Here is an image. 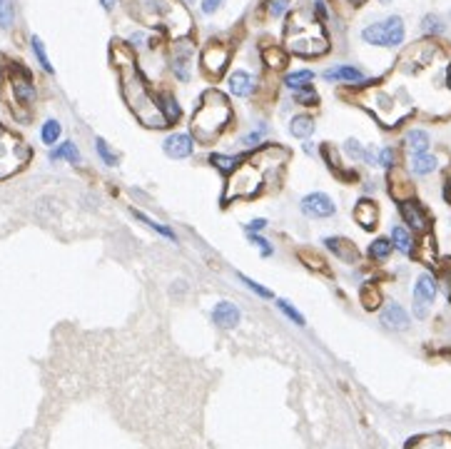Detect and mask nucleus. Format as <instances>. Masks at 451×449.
Here are the masks:
<instances>
[{"label": "nucleus", "instance_id": "a211bd4d", "mask_svg": "<svg viewBox=\"0 0 451 449\" xmlns=\"http://www.w3.org/2000/svg\"><path fill=\"white\" fill-rule=\"evenodd\" d=\"M158 105H160V112H162V118H164V123H167V125L178 123L180 115H182V110H180V105L175 103V97H172L170 93H164V95H160Z\"/></svg>", "mask_w": 451, "mask_h": 449}, {"label": "nucleus", "instance_id": "2f4dec72", "mask_svg": "<svg viewBox=\"0 0 451 449\" xmlns=\"http://www.w3.org/2000/svg\"><path fill=\"white\" fill-rule=\"evenodd\" d=\"M135 217H137L140 222H145L147 228L155 230V232H160L162 237H167V240H172V242H178V237H175V232H172L170 228H164V225H160V222H155L152 217H147V215H143V213H135Z\"/></svg>", "mask_w": 451, "mask_h": 449}, {"label": "nucleus", "instance_id": "c9c22d12", "mask_svg": "<svg viewBox=\"0 0 451 449\" xmlns=\"http://www.w3.org/2000/svg\"><path fill=\"white\" fill-rule=\"evenodd\" d=\"M33 50H35V58L40 60L42 70H48V73H53V65H50L48 56H45V48H42V40L38 38V35H33Z\"/></svg>", "mask_w": 451, "mask_h": 449}, {"label": "nucleus", "instance_id": "4468645a", "mask_svg": "<svg viewBox=\"0 0 451 449\" xmlns=\"http://www.w3.org/2000/svg\"><path fill=\"white\" fill-rule=\"evenodd\" d=\"M324 245H327V250H332L342 263L354 265L356 260H359V250L354 247V242L352 240H344V237H327Z\"/></svg>", "mask_w": 451, "mask_h": 449}, {"label": "nucleus", "instance_id": "4be33fe9", "mask_svg": "<svg viewBox=\"0 0 451 449\" xmlns=\"http://www.w3.org/2000/svg\"><path fill=\"white\" fill-rule=\"evenodd\" d=\"M391 247H397L399 252H411L414 250V237L406 228L391 230Z\"/></svg>", "mask_w": 451, "mask_h": 449}, {"label": "nucleus", "instance_id": "de8ad7c7", "mask_svg": "<svg viewBox=\"0 0 451 449\" xmlns=\"http://www.w3.org/2000/svg\"><path fill=\"white\" fill-rule=\"evenodd\" d=\"M115 3H117V0H100V5H103L105 10H112V8H115Z\"/></svg>", "mask_w": 451, "mask_h": 449}, {"label": "nucleus", "instance_id": "ddd939ff", "mask_svg": "<svg viewBox=\"0 0 451 449\" xmlns=\"http://www.w3.org/2000/svg\"><path fill=\"white\" fill-rule=\"evenodd\" d=\"M354 220L359 222L364 230H374L376 222H379V205H376L374 200L362 197V200L356 202V208H354Z\"/></svg>", "mask_w": 451, "mask_h": 449}, {"label": "nucleus", "instance_id": "f3484780", "mask_svg": "<svg viewBox=\"0 0 451 449\" xmlns=\"http://www.w3.org/2000/svg\"><path fill=\"white\" fill-rule=\"evenodd\" d=\"M439 160L431 155V152H414L411 155V170L417 175H431L437 170Z\"/></svg>", "mask_w": 451, "mask_h": 449}, {"label": "nucleus", "instance_id": "49530a36", "mask_svg": "<svg viewBox=\"0 0 451 449\" xmlns=\"http://www.w3.org/2000/svg\"><path fill=\"white\" fill-rule=\"evenodd\" d=\"M444 195H446V200L451 202V170L449 175H446V185H444Z\"/></svg>", "mask_w": 451, "mask_h": 449}, {"label": "nucleus", "instance_id": "9b49d317", "mask_svg": "<svg viewBox=\"0 0 451 449\" xmlns=\"http://www.w3.org/2000/svg\"><path fill=\"white\" fill-rule=\"evenodd\" d=\"M399 213H402V217L406 220V225H409L411 230L426 232V228H429V220H426V213L422 210V205H419V202L404 200L402 205H399Z\"/></svg>", "mask_w": 451, "mask_h": 449}, {"label": "nucleus", "instance_id": "f03ea898", "mask_svg": "<svg viewBox=\"0 0 451 449\" xmlns=\"http://www.w3.org/2000/svg\"><path fill=\"white\" fill-rule=\"evenodd\" d=\"M112 60H115L117 70H120V83H123V95L130 105L132 115H135L145 128H164V118L160 112L158 100L150 95V88L145 85L143 73L137 70L135 60H132L130 50L125 48L123 43L112 45Z\"/></svg>", "mask_w": 451, "mask_h": 449}, {"label": "nucleus", "instance_id": "c756f323", "mask_svg": "<svg viewBox=\"0 0 451 449\" xmlns=\"http://www.w3.org/2000/svg\"><path fill=\"white\" fill-rule=\"evenodd\" d=\"M265 62L269 65V68L282 70L284 65H287V53L280 50V48H267L265 50Z\"/></svg>", "mask_w": 451, "mask_h": 449}, {"label": "nucleus", "instance_id": "6e6552de", "mask_svg": "<svg viewBox=\"0 0 451 449\" xmlns=\"http://www.w3.org/2000/svg\"><path fill=\"white\" fill-rule=\"evenodd\" d=\"M190 60H192V43L190 40L178 43L172 48V58H170L172 73L178 75V80H190Z\"/></svg>", "mask_w": 451, "mask_h": 449}, {"label": "nucleus", "instance_id": "37998d69", "mask_svg": "<svg viewBox=\"0 0 451 449\" xmlns=\"http://www.w3.org/2000/svg\"><path fill=\"white\" fill-rule=\"evenodd\" d=\"M287 3L289 0H269V13L272 15H282L287 10Z\"/></svg>", "mask_w": 451, "mask_h": 449}, {"label": "nucleus", "instance_id": "f704fd0d", "mask_svg": "<svg viewBox=\"0 0 451 449\" xmlns=\"http://www.w3.org/2000/svg\"><path fill=\"white\" fill-rule=\"evenodd\" d=\"M13 25V0H0V28Z\"/></svg>", "mask_w": 451, "mask_h": 449}, {"label": "nucleus", "instance_id": "ea45409f", "mask_svg": "<svg viewBox=\"0 0 451 449\" xmlns=\"http://www.w3.org/2000/svg\"><path fill=\"white\" fill-rule=\"evenodd\" d=\"M422 28H424L426 33H441V30H444V23L439 21L437 15H426L424 21H422Z\"/></svg>", "mask_w": 451, "mask_h": 449}, {"label": "nucleus", "instance_id": "e433bc0d", "mask_svg": "<svg viewBox=\"0 0 451 449\" xmlns=\"http://www.w3.org/2000/svg\"><path fill=\"white\" fill-rule=\"evenodd\" d=\"M294 100H297L300 105H317V103H319V95H317L312 88H302L300 93L294 95Z\"/></svg>", "mask_w": 451, "mask_h": 449}, {"label": "nucleus", "instance_id": "72a5a7b5", "mask_svg": "<svg viewBox=\"0 0 451 449\" xmlns=\"http://www.w3.org/2000/svg\"><path fill=\"white\" fill-rule=\"evenodd\" d=\"M277 307H280L282 315H287V317L292 319V322H294L297 327H304V317H302L300 312L294 310L292 302H287V300H277Z\"/></svg>", "mask_w": 451, "mask_h": 449}, {"label": "nucleus", "instance_id": "2eb2a0df", "mask_svg": "<svg viewBox=\"0 0 451 449\" xmlns=\"http://www.w3.org/2000/svg\"><path fill=\"white\" fill-rule=\"evenodd\" d=\"M254 85H257V80H254L252 73H247V70H237V73H232L230 75V80H227V88H230V93L237 97H247L254 93Z\"/></svg>", "mask_w": 451, "mask_h": 449}, {"label": "nucleus", "instance_id": "dca6fc26", "mask_svg": "<svg viewBox=\"0 0 451 449\" xmlns=\"http://www.w3.org/2000/svg\"><path fill=\"white\" fill-rule=\"evenodd\" d=\"M324 77L327 80H342V83H362L364 75H362V70H356L352 68V65H337V68H329L327 73H324Z\"/></svg>", "mask_w": 451, "mask_h": 449}, {"label": "nucleus", "instance_id": "1a4fd4ad", "mask_svg": "<svg viewBox=\"0 0 451 449\" xmlns=\"http://www.w3.org/2000/svg\"><path fill=\"white\" fill-rule=\"evenodd\" d=\"M192 150H195V140L187 132H175V135H170V138L164 140V155H170L175 160L190 158Z\"/></svg>", "mask_w": 451, "mask_h": 449}, {"label": "nucleus", "instance_id": "9d476101", "mask_svg": "<svg viewBox=\"0 0 451 449\" xmlns=\"http://www.w3.org/2000/svg\"><path fill=\"white\" fill-rule=\"evenodd\" d=\"M212 319H215V325H219L222 330H234V327L239 325L242 315H239L237 304L230 302V300H222V302H217V307L212 310Z\"/></svg>", "mask_w": 451, "mask_h": 449}, {"label": "nucleus", "instance_id": "412c9836", "mask_svg": "<svg viewBox=\"0 0 451 449\" xmlns=\"http://www.w3.org/2000/svg\"><path fill=\"white\" fill-rule=\"evenodd\" d=\"M384 28H387V43H389L391 48L394 45H402L404 40V23L399 15H391V18H387L384 21Z\"/></svg>", "mask_w": 451, "mask_h": 449}, {"label": "nucleus", "instance_id": "7ed1b4c3", "mask_svg": "<svg viewBox=\"0 0 451 449\" xmlns=\"http://www.w3.org/2000/svg\"><path fill=\"white\" fill-rule=\"evenodd\" d=\"M284 43H287V48L292 53L302 58H317L321 53H327L329 48L319 21H315L312 13L304 10V8L289 15L287 25H284Z\"/></svg>", "mask_w": 451, "mask_h": 449}, {"label": "nucleus", "instance_id": "58836bf2", "mask_svg": "<svg viewBox=\"0 0 451 449\" xmlns=\"http://www.w3.org/2000/svg\"><path fill=\"white\" fill-rule=\"evenodd\" d=\"M239 280H242V282H245L247 287H249V290H252V292H257V295H260V298H265V300H269V298H272V292L267 290V287H262L260 282H254V280H249V277H247V275H239Z\"/></svg>", "mask_w": 451, "mask_h": 449}, {"label": "nucleus", "instance_id": "423d86ee", "mask_svg": "<svg viewBox=\"0 0 451 449\" xmlns=\"http://www.w3.org/2000/svg\"><path fill=\"white\" fill-rule=\"evenodd\" d=\"M227 62H230V48H227L225 43H210L202 53V68L205 73H210L212 77H219L225 73Z\"/></svg>", "mask_w": 451, "mask_h": 449}, {"label": "nucleus", "instance_id": "aec40b11", "mask_svg": "<svg viewBox=\"0 0 451 449\" xmlns=\"http://www.w3.org/2000/svg\"><path fill=\"white\" fill-rule=\"evenodd\" d=\"M13 93L21 103H30L35 97V90H33V85H30V75L23 73V70H21V75L13 77Z\"/></svg>", "mask_w": 451, "mask_h": 449}, {"label": "nucleus", "instance_id": "4c0bfd02", "mask_svg": "<svg viewBox=\"0 0 451 449\" xmlns=\"http://www.w3.org/2000/svg\"><path fill=\"white\" fill-rule=\"evenodd\" d=\"M212 162L222 170V173H232L234 167H237L239 160L237 158H225V155H212Z\"/></svg>", "mask_w": 451, "mask_h": 449}, {"label": "nucleus", "instance_id": "5701e85b", "mask_svg": "<svg viewBox=\"0 0 451 449\" xmlns=\"http://www.w3.org/2000/svg\"><path fill=\"white\" fill-rule=\"evenodd\" d=\"M60 158H65L70 162V165H80V152H77V147H75V143H62L58 150H53L50 152V160H60Z\"/></svg>", "mask_w": 451, "mask_h": 449}, {"label": "nucleus", "instance_id": "39448f33", "mask_svg": "<svg viewBox=\"0 0 451 449\" xmlns=\"http://www.w3.org/2000/svg\"><path fill=\"white\" fill-rule=\"evenodd\" d=\"M434 300H437V280L429 272H422L417 277V284H414V315L426 317Z\"/></svg>", "mask_w": 451, "mask_h": 449}, {"label": "nucleus", "instance_id": "a878e982", "mask_svg": "<svg viewBox=\"0 0 451 449\" xmlns=\"http://www.w3.org/2000/svg\"><path fill=\"white\" fill-rule=\"evenodd\" d=\"M312 77H315L312 70H297V73H289L284 83H287V88H292V90H302L312 83Z\"/></svg>", "mask_w": 451, "mask_h": 449}, {"label": "nucleus", "instance_id": "cd10ccee", "mask_svg": "<svg viewBox=\"0 0 451 449\" xmlns=\"http://www.w3.org/2000/svg\"><path fill=\"white\" fill-rule=\"evenodd\" d=\"M95 147H97V155H100V160H103L108 167H117V165H120V158H117V152L110 150V145L105 143L103 138L95 140Z\"/></svg>", "mask_w": 451, "mask_h": 449}, {"label": "nucleus", "instance_id": "0eeeda50", "mask_svg": "<svg viewBox=\"0 0 451 449\" xmlns=\"http://www.w3.org/2000/svg\"><path fill=\"white\" fill-rule=\"evenodd\" d=\"M302 213L309 215V217H332L337 213L334 200L324 193H312L307 197H302Z\"/></svg>", "mask_w": 451, "mask_h": 449}, {"label": "nucleus", "instance_id": "09e8293b", "mask_svg": "<svg viewBox=\"0 0 451 449\" xmlns=\"http://www.w3.org/2000/svg\"><path fill=\"white\" fill-rule=\"evenodd\" d=\"M446 83H449V88H451V65H449V70H446Z\"/></svg>", "mask_w": 451, "mask_h": 449}, {"label": "nucleus", "instance_id": "20e7f679", "mask_svg": "<svg viewBox=\"0 0 451 449\" xmlns=\"http://www.w3.org/2000/svg\"><path fill=\"white\" fill-rule=\"evenodd\" d=\"M230 118H232V108L227 97L219 90H210L202 95L199 108L192 115V135L199 143H215L230 125Z\"/></svg>", "mask_w": 451, "mask_h": 449}, {"label": "nucleus", "instance_id": "79ce46f5", "mask_svg": "<svg viewBox=\"0 0 451 449\" xmlns=\"http://www.w3.org/2000/svg\"><path fill=\"white\" fill-rule=\"evenodd\" d=\"M247 237H249V240H252L254 245L260 247L262 255H272V245H269V242H267V240H262L260 235H247Z\"/></svg>", "mask_w": 451, "mask_h": 449}, {"label": "nucleus", "instance_id": "473e14b6", "mask_svg": "<svg viewBox=\"0 0 451 449\" xmlns=\"http://www.w3.org/2000/svg\"><path fill=\"white\" fill-rule=\"evenodd\" d=\"M300 260L304 265H307V267H312V269H317V272H327V263H324V260H321L319 255H315V252H304V250H300Z\"/></svg>", "mask_w": 451, "mask_h": 449}, {"label": "nucleus", "instance_id": "393cba45", "mask_svg": "<svg viewBox=\"0 0 451 449\" xmlns=\"http://www.w3.org/2000/svg\"><path fill=\"white\" fill-rule=\"evenodd\" d=\"M362 38L369 43V45H389V43H387V28H384V23H374L369 28H364Z\"/></svg>", "mask_w": 451, "mask_h": 449}, {"label": "nucleus", "instance_id": "8fccbe9b", "mask_svg": "<svg viewBox=\"0 0 451 449\" xmlns=\"http://www.w3.org/2000/svg\"><path fill=\"white\" fill-rule=\"evenodd\" d=\"M382 3H389V0H382Z\"/></svg>", "mask_w": 451, "mask_h": 449}, {"label": "nucleus", "instance_id": "c85d7f7f", "mask_svg": "<svg viewBox=\"0 0 451 449\" xmlns=\"http://www.w3.org/2000/svg\"><path fill=\"white\" fill-rule=\"evenodd\" d=\"M389 255H391V240H387V237H379V240L371 242V247H369V257H371V260H387Z\"/></svg>", "mask_w": 451, "mask_h": 449}, {"label": "nucleus", "instance_id": "a19ab883", "mask_svg": "<svg viewBox=\"0 0 451 449\" xmlns=\"http://www.w3.org/2000/svg\"><path fill=\"white\" fill-rule=\"evenodd\" d=\"M376 165H382V167L394 165V150H391V147H384V150L379 152V158H376Z\"/></svg>", "mask_w": 451, "mask_h": 449}, {"label": "nucleus", "instance_id": "f8f14e48", "mask_svg": "<svg viewBox=\"0 0 451 449\" xmlns=\"http://www.w3.org/2000/svg\"><path fill=\"white\" fill-rule=\"evenodd\" d=\"M382 325L387 327V330H397V332L406 330V327H409V315H406V310H404L402 304L389 302L382 310Z\"/></svg>", "mask_w": 451, "mask_h": 449}, {"label": "nucleus", "instance_id": "f257e3e1", "mask_svg": "<svg viewBox=\"0 0 451 449\" xmlns=\"http://www.w3.org/2000/svg\"><path fill=\"white\" fill-rule=\"evenodd\" d=\"M287 158H289V152L282 150L280 145L260 147L252 158L245 160L242 165H237L232 173H230L227 190H225V202L254 197L265 182H274V180L280 178Z\"/></svg>", "mask_w": 451, "mask_h": 449}, {"label": "nucleus", "instance_id": "6ab92c4d", "mask_svg": "<svg viewBox=\"0 0 451 449\" xmlns=\"http://www.w3.org/2000/svg\"><path fill=\"white\" fill-rule=\"evenodd\" d=\"M312 132H315V120L307 118V115H297V118H292V123H289V135H292V138L307 140Z\"/></svg>", "mask_w": 451, "mask_h": 449}, {"label": "nucleus", "instance_id": "b1692460", "mask_svg": "<svg viewBox=\"0 0 451 449\" xmlns=\"http://www.w3.org/2000/svg\"><path fill=\"white\" fill-rule=\"evenodd\" d=\"M359 298H362L364 310H376V307L382 304V290H379L376 284H364L362 292H359Z\"/></svg>", "mask_w": 451, "mask_h": 449}, {"label": "nucleus", "instance_id": "c03bdc74", "mask_svg": "<svg viewBox=\"0 0 451 449\" xmlns=\"http://www.w3.org/2000/svg\"><path fill=\"white\" fill-rule=\"evenodd\" d=\"M267 228V220H262V217H257V220H252L249 225H245L247 235H254V232H260V230Z\"/></svg>", "mask_w": 451, "mask_h": 449}, {"label": "nucleus", "instance_id": "a18cd8bd", "mask_svg": "<svg viewBox=\"0 0 451 449\" xmlns=\"http://www.w3.org/2000/svg\"><path fill=\"white\" fill-rule=\"evenodd\" d=\"M219 5H222V0H202V10L205 13H215Z\"/></svg>", "mask_w": 451, "mask_h": 449}, {"label": "nucleus", "instance_id": "bb28decb", "mask_svg": "<svg viewBox=\"0 0 451 449\" xmlns=\"http://www.w3.org/2000/svg\"><path fill=\"white\" fill-rule=\"evenodd\" d=\"M406 145L411 147V152H426L429 150V135L424 130H411L406 135Z\"/></svg>", "mask_w": 451, "mask_h": 449}, {"label": "nucleus", "instance_id": "7c9ffc66", "mask_svg": "<svg viewBox=\"0 0 451 449\" xmlns=\"http://www.w3.org/2000/svg\"><path fill=\"white\" fill-rule=\"evenodd\" d=\"M40 138H42V143H45V145H55V143H58V138H60V123H58V120H48V123L42 125Z\"/></svg>", "mask_w": 451, "mask_h": 449}]
</instances>
